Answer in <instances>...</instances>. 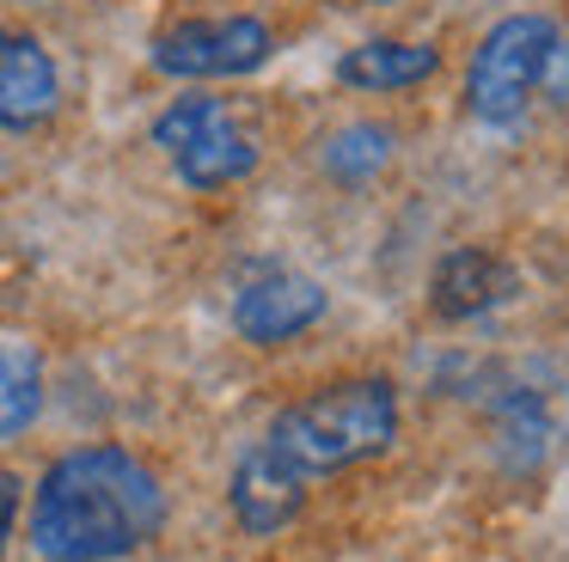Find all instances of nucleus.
I'll list each match as a JSON object with an SVG mask.
<instances>
[{"label": "nucleus", "mask_w": 569, "mask_h": 562, "mask_svg": "<svg viewBox=\"0 0 569 562\" xmlns=\"http://www.w3.org/2000/svg\"><path fill=\"white\" fill-rule=\"evenodd\" d=\"M539 92L551 98V104H569V37H563V31H557L551 56H545V80H539Z\"/></svg>", "instance_id": "nucleus-14"}, {"label": "nucleus", "mask_w": 569, "mask_h": 562, "mask_svg": "<svg viewBox=\"0 0 569 562\" xmlns=\"http://www.w3.org/2000/svg\"><path fill=\"white\" fill-rule=\"evenodd\" d=\"M441 68V49L435 43H405V37H368V43L343 49V61H337V80L349 86V92H410V86H422L429 73Z\"/></svg>", "instance_id": "nucleus-10"}, {"label": "nucleus", "mask_w": 569, "mask_h": 562, "mask_svg": "<svg viewBox=\"0 0 569 562\" xmlns=\"http://www.w3.org/2000/svg\"><path fill=\"white\" fill-rule=\"evenodd\" d=\"M386 159H392V129H380V122H349L325 141V171L337 183H368Z\"/></svg>", "instance_id": "nucleus-13"}, {"label": "nucleus", "mask_w": 569, "mask_h": 562, "mask_svg": "<svg viewBox=\"0 0 569 562\" xmlns=\"http://www.w3.org/2000/svg\"><path fill=\"white\" fill-rule=\"evenodd\" d=\"M166 525V489L129 446H74L31 489V550L43 562H123Z\"/></svg>", "instance_id": "nucleus-1"}, {"label": "nucleus", "mask_w": 569, "mask_h": 562, "mask_svg": "<svg viewBox=\"0 0 569 562\" xmlns=\"http://www.w3.org/2000/svg\"><path fill=\"white\" fill-rule=\"evenodd\" d=\"M227 501H233V520L246 525L251 538H276V532H288V525L300 520V508H307V489L288 483V476L276 471V464L263 459L258 446H251L246 459L233 464Z\"/></svg>", "instance_id": "nucleus-9"}, {"label": "nucleus", "mask_w": 569, "mask_h": 562, "mask_svg": "<svg viewBox=\"0 0 569 562\" xmlns=\"http://www.w3.org/2000/svg\"><path fill=\"white\" fill-rule=\"evenodd\" d=\"M270 24L251 12H227V19H178L153 37L148 61L172 80H239L270 61Z\"/></svg>", "instance_id": "nucleus-5"}, {"label": "nucleus", "mask_w": 569, "mask_h": 562, "mask_svg": "<svg viewBox=\"0 0 569 562\" xmlns=\"http://www.w3.org/2000/svg\"><path fill=\"white\" fill-rule=\"evenodd\" d=\"M153 147H166L172 171L190 190H227L258 171V141L221 98H172L153 117Z\"/></svg>", "instance_id": "nucleus-4"}, {"label": "nucleus", "mask_w": 569, "mask_h": 562, "mask_svg": "<svg viewBox=\"0 0 569 562\" xmlns=\"http://www.w3.org/2000/svg\"><path fill=\"white\" fill-rule=\"evenodd\" d=\"M520 293V269L508 257L483 251V244H459L435 263V281H429V305L435 318L447 324H466V318H483L496 305H508Z\"/></svg>", "instance_id": "nucleus-7"}, {"label": "nucleus", "mask_w": 569, "mask_h": 562, "mask_svg": "<svg viewBox=\"0 0 569 562\" xmlns=\"http://www.w3.org/2000/svg\"><path fill=\"white\" fill-rule=\"evenodd\" d=\"M13 513H19V483L0 471V550H7V538H13Z\"/></svg>", "instance_id": "nucleus-15"}, {"label": "nucleus", "mask_w": 569, "mask_h": 562, "mask_svg": "<svg viewBox=\"0 0 569 562\" xmlns=\"http://www.w3.org/2000/svg\"><path fill=\"white\" fill-rule=\"evenodd\" d=\"M551 434H557V422L532 391L502 398V410H496V446H502V459L515 464V471H532V464L551 452Z\"/></svg>", "instance_id": "nucleus-12"}, {"label": "nucleus", "mask_w": 569, "mask_h": 562, "mask_svg": "<svg viewBox=\"0 0 569 562\" xmlns=\"http://www.w3.org/2000/svg\"><path fill=\"white\" fill-rule=\"evenodd\" d=\"M398 440V398L386 379H337V385L312 391V398L288 403L258 440V452L288 476V483L312 489L319 476H337L349 464L380 459Z\"/></svg>", "instance_id": "nucleus-2"}, {"label": "nucleus", "mask_w": 569, "mask_h": 562, "mask_svg": "<svg viewBox=\"0 0 569 562\" xmlns=\"http://www.w3.org/2000/svg\"><path fill=\"white\" fill-rule=\"evenodd\" d=\"M56 98H62V80H56L50 49L31 31H7L0 24V129L7 134L38 129L56 110Z\"/></svg>", "instance_id": "nucleus-8"}, {"label": "nucleus", "mask_w": 569, "mask_h": 562, "mask_svg": "<svg viewBox=\"0 0 569 562\" xmlns=\"http://www.w3.org/2000/svg\"><path fill=\"white\" fill-rule=\"evenodd\" d=\"M551 43H557V24L545 12H508L483 31V43L471 49V68H466V110L483 129H515L532 110Z\"/></svg>", "instance_id": "nucleus-3"}, {"label": "nucleus", "mask_w": 569, "mask_h": 562, "mask_svg": "<svg viewBox=\"0 0 569 562\" xmlns=\"http://www.w3.org/2000/svg\"><path fill=\"white\" fill-rule=\"evenodd\" d=\"M43 415V354L26 337H0V440H19Z\"/></svg>", "instance_id": "nucleus-11"}, {"label": "nucleus", "mask_w": 569, "mask_h": 562, "mask_svg": "<svg viewBox=\"0 0 569 562\" xmlns=\"http://www.w3.org/2000/svg\"><path fill=\"white\" fill-rule=\"evenodd\" d=\"M325 318V281L300 275V269H258L246 288L233 293V330L258 349L295 342Z\"/></svg>", "instance_id": "nucleus-6"}]
</instances>
